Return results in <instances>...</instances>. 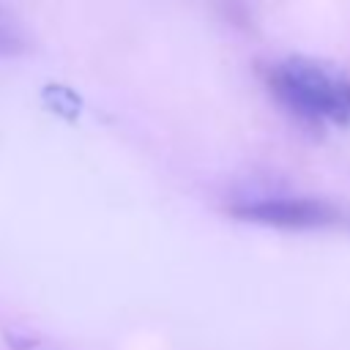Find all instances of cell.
Instances as JSON below:
<instances>
[{
    "label": "cell",
    "mask_w": 350,
    "mask_h": 350,
    "mask_svg": "<svg viewBox=\"0 0 350 350\" xmlns=\"http://www.w3.org/2000/svg\"><path fill=\"white\" fill-rule=\"evenodd\" d=\"M268 85L271 93L301 120H350V85L314 60L290 57L276 63L268 71Z\"/></svg>",
    "instance_id": "cell-1"
},
{
    "label": "cell",
    "mask_w": 350,
    "mask_h": 350,
    "mask_svg": "<svg viewBox=\"0 0 350 350\" xmlns=\"http://www.w3.org/2000/svg\"><path fill=\"white\" fill-rule=\"evenodd\" d=\"M230 213L241 221H254L282 230L350 227V208L317 197H273L260 202H243V205H232Z\"/></svg>",
    "instance_id": "cell-2"
},
{
    "label": "cell",
    "mask_w": 350,
    "mask_h": 350,
    "mask_svg": "<svg viewBox=\"0 0 350 350\" xmlns=\"http://www.w3.org/2000/svg\"><path fill=\"white\" fill-rule=\"evenodd\" d=\"M41 101L46 104L49 112H55V115H60L66 120H77V115L82 109V98L66 85H44Z\"/></svg>",
    "instance_id": "cell-3"
},
{
    "label": "cell",
    "mask_w": 350,
    "mask_h": 350,
    "mask_svg": "<svg viewBox=\"0 0 350 350\" xmlns=\"http://www.w3.org/2000/svg\"><path fill=\"white\" fill-rule=\"evenodd\" d=\"M27 46L30 44L22 22L5 5H0V55H16V52H25Z\"/></svg>",
    "instance_id": "cell-4"
}]
</instances>
